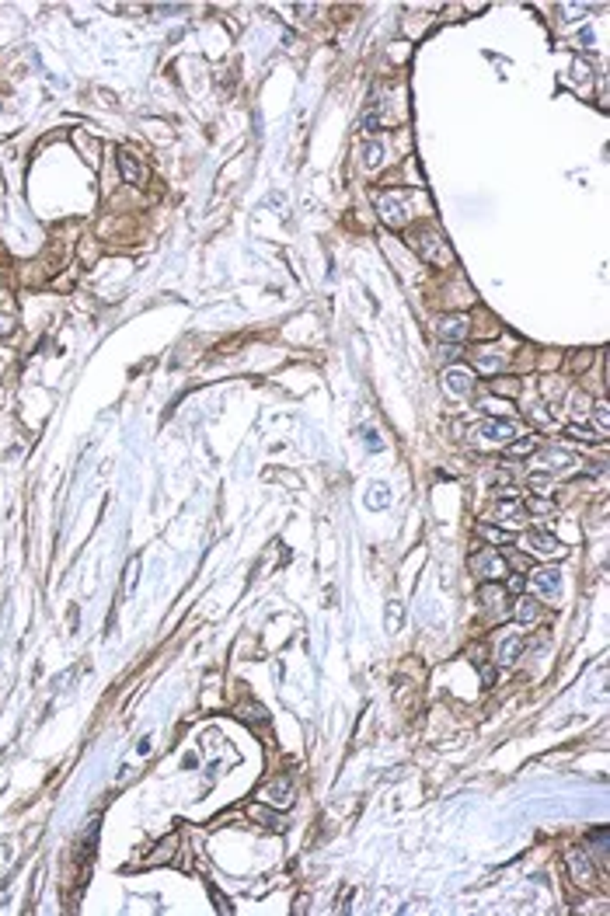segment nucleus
Wrapping results in <instances>:
<instances>
[{
  "label": "nucleus",
  "instance_id": "4",
  "mask_svg": "<svg viewBox=\"0 0 610 916\" xmlns=\"http://www.w3.org/2000/svg\"><path fill=\"white\" fill-rule=\"evenodd\" d=\"M471 568L481 571L485 578H502V575L509 571V568H506V557L495 554V550H481V554H474V557H471Z\"/></svg>",
  "mask_w": 610,
  "mask_h": 916
},
{
  "label": "nucleus",
  "instance_id": "13",
  "mask_svg": "<svg viewBox=\"0 0 610 916\" xmlns=\"http://www.w3.org/2000/svg\"><path fill=\"white\" fill-rule=\"evenodd\" d=\"M520 648H523V638H506L502 645H499V666H516V659H520Z\"/></svg>",
  "mask_w": 610,
  "mask_h": 916
},
{
  "label": "nucleus",
  "instance_id": "16",
  "mask_svg": "<svg viewBox=\"0 0 610 916\" xmlns=\"http://www.w3.org/2000/svg\"><path fill=\"white\" fill-rule=\"evenodd\" d=\"M547 464L565 471V467H572V453H565V450H551V453H547Z\"/></svg>",
  "mask_w": 610,
  "mask_h": 916
},
{
  "label": "nucleus",
  "instance_id": "24",
  "mask_svg": "<svg viewBox=\"0 0 610 916\" xmlns=\"http://www.w3.org/2000/svg\"><path fill=\"white\" fill-rule=\"evenodd\" d=\"M596 422H600V429H607V404L603 401L596 404Z\"/></svg>",
  "mask_w": 610,
  "mask_h": 916
},
{
  "label": "nucleus",
  "instance_id": "1",
  "mask_svg": "<svg viewBox=\"0 0 610 916\" xmlns=\"http://www.w3.org/2000/svg\"><path fill=\"white\" fill-rule=\"evenodd\" d=\"M408 244L433 265H450L454 261V251L447 247V240L436 230H415V234H408Z\"/></svg>",
  "mask_w": 610,
  "mask_h": 916
},
{
  "label": "nucleus",
  "instance_id": "6",
  "mask_svg": "<svg viewBox=\"0 0 610 916\" xmlns=\"http://www.w3.org/2000/svg\"><path fill=\"white\" fill-rule=\"evenodd\" d=\"M530 585H533L540 596H547V599H558V592H561V578H558L554 568H537L533 578H530Z\"/></svg>",
  "mask_w": 610,
  "mask_h": 916
},
{
  "label": "nucleus",
  "instance_id": "11",
  "mask_svg": "<svg viewBox=\"0 0 610 916\" xmlns=\"http://www.w3.org/2000/svg\"><path fill=\"white\" fill-rule=\"evenodd\" d=\"M119 171H122V181H129V185H143V178H147V171H143V164L129 154V150H122L119 154Z\"/></svg>",
  "mask_w": 610,
  "mask_h": 916
},
{
  "label": "nucleus",
  "instance_id": "5",
  "mask_svg": "<svg viewBox=\"0 0 610 916\" xmlns=\"http://www.w3.org/2000/svg\"><path fill=\"white\" fill-rule=\"evenodd\" d=\"M467 332H471V321L464 318V314H447V318H440V338L443 342H460V338H467Z\"/></svg>",
  "mask_w": 610,
  "mask_h": 916
},
{
  "label": "nucleus",
  "instance_id": "7",
  "mask_svg": "<svg viewBox=\"0 0 610 916\" xmlns=\"http://www.w3.org/2000/svg\"><path fill=\"white\" fill-rule=\"evenodd\" d=\"M443 384H447L450 394H471V391H474V377H471V370H464V366H450V370L443 373Z\"/></svg>",
  "mask_w": 610,
  "mask_h": 916
},
{
  "label": "nucleus",
  "instance_id": "12",
  "mask_svg": "<svg viewBox=\"0 0 610 916\" xmlns=\"http://www.w3.org/2000/svg\"><path fill=\"white\" fill-rule=\"evenodd\" d=\"M289 787H293V780L289 777H279V780H272L268 787H265V801H272V805H289Z\"/></svg>",
  "mask_w": 610,
  "mask_h": 916
},
{
  "label": "nucleus",
  "instance_id": "8",
  "mask_svg": "<svg viewBox=\"0 0 610 916\" xmlns=\"http://www.w3.org/2000/svg\"><path fill=\"white\" fill-rule=\"evenodd\" d=\"M502 349H495V345H485V349H474V370H481V373H495V370H502Z\"/></svg>",
  "mask_w": 610,
  "mask_h": 916
},
{
  "label": "nucleus",
  "instance_id": "14",
  "mask_svg": "<svg viewBox=\"0 0 610 916\" xmlns=\"http://www.w3.org/2000/svg\"><path fill=\"white\" fill-rule=\"evenodd\" d=\"M367 505H370V509H387V505H391V488H387V484H374L370 495H367Z\"/></svg>",
  "mask_w": 610,
  "mask_h": 916
},
{
  "label": "nucleus",
  "instance_id": "21",
  "mask_svg": "<svg viewBox=\"0 0 610 916\" xmlns=\"http://www.w3.org/2000/svg\"><path fill=\"white\" fill-rule=\"evenodd\" d=\"M363 154H367V164H370V167H377L384 150H380V143H367V150H363Z\"/></svg>",
  "mask_w": 610,
  "mask_h": 916
},
{
  "label": "nucleus",
  "instance_id": "2",
  "mask_svg": "<svg viewBox=\"0 0 610 916\" xmlns=\"http://www.w3.org/2000/svg\"><path fill=\"white\" fill-rule=\"evenodd\" d=\"M478 432L485 443H495V446H509L513 439H520V429L513 422H502V418H485L478 425Z\"/></svg>",
  "mask_w": 610,
  "mask_h": 916
},
{
  "label": "nucleus",
  "instance_id": "18",
  "mask_svg": "<svg viewBox=\"0 0 610 916\" xmlns=\"http://www.w3.org/2000/svg\"><path fill=\"white\" fill-rule=\"evenodd\" d=\"M387 628H391V631L401 628V603H391V606H387Z\"/></svg>",
  "mask_w": 610,
  "mask_h": 916
},
{
  "label": "nucleus",
  "instance_id": "3",
  "mask_svg": "<svg viewBox=\"0 0 610 916\" xmlns=\"http://www.w3.org/2000/svg\"><path fill=\"white\" fill-rule=\"evenodd\" d=\"M377 209H380L384 223H391V227L405 223V199H401V192H380L377 195Z\"/></svg>",
  "mask_w": 610,
  "mask_h": 916
},
{
  "label": "nucleus",
  "instance_id": "9",
  "mask_svg": "<svg viewBox=\"0 0 610 916\" xmlns=\"http://www.w3.org/2000/svg\"><path fill=\"white\" fill-rule=\"evenodd\" d=\"M527 543H530V550H537V554H561L565 547L558 543V537L554 533H544V530H530L527 533Z\"/></svg>",
  "mask_w": 610,
  "mask_h": 916
},
{
  "label": "nucleus",
  "instance_id": "17",
  "mask_svg": "<svg viewBox=\"0 0 610 916\" xmlns=\"http://www.w3.org/2000/svg\"><path fill=\"white\" fill-rule=\"evenodd\" d=\"M506 450H509V453H533V450H537V439H513Z\"/></svg>",
  "mask_w": 610,
  "mask_h": 916
},
{
  "label": "nucleus",
  "instance_id": "19",
  "mask_svg": "<svg viewBox=\"0 0 610 916\" xmlns=\"http://www.w3.org/2000/svg\"><path fill=\"white\" fill-rule=\"evenodd\" d=\"M565 432H568L572 439H596V432H593L589 425H568Z\"/></svg>",
  "mask_w": 610,
  "mask_h": 916
},
{
  "label": "nucleus",
  "instance_id": "20",
  "mask_svg": "<svg viewBox=\"0 0 610 916\" xmlns=\"http://www.w3.org/2000/svg\"><path fill=\"white\" fill-rule=\"evenodd\" d=\"M499 596H502V592H499V585H485V589H481V606H495V603H499Z\"/></svg>",
  "mask_w": 610,
  "mask_h": 916
},
{
  "label": "nucleus",
  "instance_id": "25",
  "mask_svg": "<svg viewBox=\"0 0 610 916\" xmlns=\"http://www.w3.org/2000/svg\"><path fill=\"white\" fill-rule=\"evenodd\" d=\"M11 328H15V325H8V318H0V335H8Z\"/></svg>",
  "mask_w": 610,
  "mask_h": 916
},
{
  "label": "nucleus",
  "instance_id": "22",
  "mask_svg": "<svg viewBox=\"0 0 610 916\" xmlns=\"http://www.w3.org/2000/svg\"><path fill=\"white\" fill-rule=\"evenodd\" d=\"M363 129L377 133V129H380V115H377V112H367V115H363Z\"/></svg>",
  "mask_w": 610,
  "mask_h": 916
},
{
  "label": "nucleus",
  "instance_id": "10",
  "mask_svg": "<svg viewBox=\"0 0 610 916\" xmlns=\"http://www.w3.org/2000/svg\"><path fill=\"white\" fill-rule=\"evenodd\" d=\"M568 871H572V878L579 881V885H589L593 881V864H589V857L582 853V850H568Z\"/></svg>",
  "mask_w": 610,
  "mask_h": 916
},
{
  "label": "nucleus",
  "instance_id": "23",
  "mask_svg": "<svg viewBox=\"0 0 610 916\" xmlns=\"http://www.w3.org/2000/svg\"><path fill=\"white\" fill-rule=\"evenodd\" d=\"M457 352H460V349H457L454 342H443V359H457Z\"/></svg>",
  "mask_w": 610,
  "mask_h": 916
},
{
  "label": "nucleus",
  "instance_id": "15",
  "mask_svg": "<svg viewBox=\"0 0 610 916\" xmlns=\"http://www.w3.org/2000/svg\"><path fill=\"white\" fill-rule=\"evenodd\" d=\"M516 621L520 624H533L537 621V603L527 596V599H520V606H516Z\"/></svg>",
  "mask_w": 610,
  "mask_h": 916
}]
</instances>
